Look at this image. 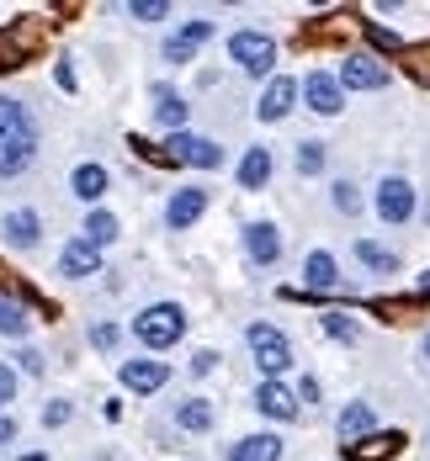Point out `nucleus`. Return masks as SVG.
Here are the masks:
<instances>
[{
	"label": "nucleus",
	"instance_id": "f257e3e1",
	"mask_svg": "<svg viewBox=\"0 0 430 461\" xmlns=\"http://www.w3.org/2000/svg\"><path fill=\"white\" fill-rule=\"evenodd\" d=\"M32 159H38V122H32V112L22 101L0 95V181L32 170Z\"/></svg>",
	"mask_w": 430,
	"mask_h": 461
},
{
	"label": "nucleus",
	"instance_id": "f03ea898",
	"mask_svg": "<svg viewBox=\"0 0 430 461\" xmlns=\"http://www.w3.org/2000/svg\"><path fill=\"white\" fill-rule=\"evenodd\" d=\"M181 334H187V308L181 303H149L133 319V339L143 350H170Z\"/></svg>",
	"mask_w": 430,
	"mask_h": 461
},
{
	"label": "nucleus",
	"instance_id": "7ed1b4c3",
	"mask_svg": "<svg viewBox=\"0 0 430 461\" xmlns=\"http://www.w3.org/2000/svg\"><path fill=\"white\" fill-rule=\"evenodd\" d=\"M229 59H234L244 75L271 80L277 75V38L271 32H255V27H239V32H229Z\"/></svg>",
	"mask_w": 430,
	"mask_h": 461
},
{
	"label": "nucleus",
	"instance_id": "20e7f679",
	"mask_svg": "<svg viewBox=\"0 0 430 461\" xmlns=\"http://www.w3.org/2000/svg\"><path fill=\"white\" fill-rule=\"evenodd\" d=\"M244 345H250V356H255V366H261L266 382H282V371L292 366V345H287V334L277 323H250Z\"/></svg>",
	"mask_w": 430,
	"mask_h": 461
},
{
	"label": "nucleus",
	"instance_id": "39448f33",
	"mask_svg": "<svg viewBox=\"0 0 430 461\" xmlns=\"http://www.w3.org/2000/svg\"><path fill=\"white\" fill-rule=\"evenodd\" d=\"M372 212H378L388 229H404L420 212V191L404 181V176H382L378 191H372Z\"/></svg>",
	"mask_w": 430,
	"mask_h": 461
},
{
	"label": "nucleus",
	"instance_id": "423d86ee",
	"mask_svg": "<svg viewBox=\"0 0 430 461\" xmlns=\"http://www.w3.org/2000/svg\"><path fill=\"white\" fill-rule=\"evenodd\" d=\"M297 95H303V106L319 112V117H340V112H345V91H340V80H334L330 69H308V75L297 80Z\"/></svg>",
	"mask_w": 430,
	"mask_h": 461
},
{
	"label": "nucleus",
	"instance_id": "0eeeda50",
	"mask_svg": "<svg viewBox=\"0 0 430 461\" xmlns=\"http://www.w3.org/2000/svg\"><path fill=\"white\" fill-rule=\"evenodd\" d=\"M334 80H340V91H382L388 86V64L372 59V53H345Z\"/></svg>",
	"mask_w": 430,
	"mask_h": 461
},
{
	"label": "nucleus",
	"instance_id": "6e6552de",
	"mask_svg": "<svg viewBox=\"0 0 430 461\" xmlns=\"http://www.w3.org/2000/svg\"><path fill=\"white\" fill-rule=\"evenodd\" d=\"M165 159L170 165H197V170H218L224 165V149L213 139H197V133H170L165 139Z\"/></svg>",
	"mask_w": 430,
	"mask_h": 461
},
{
	"label": "nucleus",
	"instance_id": "1a4fd4ad",
	"mask_svg": "<svg viewBox=\"0 0 430 461\" xmlns=\"http://www.w3.org/2000/svg\"><path fill=\"white\" fill-rule=\"evenodd\" d=\"M213 32H218V27H213L207 16H191V22H181V27L165 38V64H191V59H197V48L213 43Z\"/></svg>",
	"mask_w": 430,
	"mask_h": 461
},
{
	"label": "nucleus",
	"instance_id": "9d476101",
	"mask_svg": "<svg viewBox=\"0 0 430 461\" xmlns=\"http://www.w3.org/2000/svg\"><path fill=\"white\" fill-rule=\"evenodd\" d=\"M297 101H303V95H297V80H292V75H271L266 91H261V101H255V117H261V122H282V117H292Z\"/></svg>",
	"mask_w": 430,
	"mask_h": 461
},
{
	"label": "nucleus",
	"instance_id": "9b49d317",
	"mask_svg": "<svg viewBox=\"0 0 430 461\" xmlns=\"http://www.w3.org/2000/svg\"><path fill=\"white\" fill-rule=\"evenodd\" d=\"M282 229L277 223H266V218H255V223H244V255H250V266H277L282 260Z\"/></svg>",
	"mask_w": 430,
	"mask_h": 461
},
{
	"label": "nucleus",
	"instance_id": "f8f14e48",
	"mask_svg": "<svg viewBox=\"0 0 430 461\" xmlns=\"http://www.w3.org/2000/svg\"><path fill=\"white\" fill-rule=\"evenodd\" d=\"M207 212V185H181V191H170V202H165V229H191L197 218Z\"/></svg>",
	"mask_w": 430,
	"mask_h": 461
},
{
	"label": "nucleus",
	"instance_id": "ddd939ff",
	"mask_svg": "<svg viewBox=\"0 0 430 461\" xmlns=\"http://www.w3.org/2000/svg\"><path fill=\"white\" fill-rule=\"evenodd\" d=\"M255 409L266 419H277V424H292V419L303 414V403H297V393L287 382H261L255 387Z\"/></svg>",
	"mask_w": 430,
	"mask_h": 461
},
{
	"label": "nucleus",
	"instance_id": "4468645a",
	"mask_svg": "<svg viewBox=\"0 0 430 461\" xmlns=\"http://www.w3.org/2000/svg\"><path fill=\"white\" fill-rule=\"evenodd\" d=\"M271 176H277V159H271V149H266V143H250V149H244V159L234 165L239 191H261V185H271Z\"/></svg>",
	"mask_w": 430,
	"mask_h": 461
},
{
	"label": "nucleus",
	"instance_id": "2eb2a0df",
	"mask_svg": "<svg viewBox=\"0 0 430 461\" xmlns=\"http://www.w3.org/2000/svg\"><path fill=\"white\" fill-rule=\"evenodd\" d=\"M334 435H340L345 446H361L367 435H378V414H372V403H345L340 419H334Z\"/></svg>",
	"mask_w": 430,
	"mask_h": 461
},
{
	"label": "nucleus",
	"instance_id": "dca6fc26",
	"mask_svg": "<svg viewBox=\"0 0 430 461\" xmlns=\"http://www.w3.org/2000/svg\"><path fill=\"white\" fill-rule=\"evenodd\" d=\"M101 271V249L86 244V239H69L59 249V276H96Z\"/></svg>",
	"mask_w": 430,
	"mask_h": 461
},
{
	"label": "nucleus",
	"instance_id": "f3484780",
	"mask_svg": "<svg viewBox=\"0 0 430 461\" xmlns=\"http://www.w3.org/2000/svg\"><path fill=\"white\" fill-rule=\"evenodd\" d=\"M303 286H308V292L340 286V260H334L330 249H308V255H303Z\"/></svg>",
	"mask_w": 430,
	"mask_h": 461
},
{
	"label": "nucleus",
	"instance_id": "a211bd4d",
	"mask_svg": "<svg viewBox=\"0 0 430 461\" xmlns=\"http://www.w3.org/2000/svg\"><path fill=\"white\" fill-rule=\"evenodd\" d=\"M187 117H191L187 95L170 91V86H154V122H160V128H170V133H187Z\"/></svg>",
	"mask_w": 430,
	"mask_h": 461
},
{
	"label": "nucleus",
	"instance_id": "6ab92c4d",
	"mask_svg": "<svg viewBox=\"0 0 430 461\" xmlns=\"http://www.w3.org/2000/svg\"><path fill=\"white\" fill-rule=\"evenodd\" d=\"M0 233H5V244H11V249H32V244H38V233H43V223H38V212H32V207H16V212H5V218H0Z\"/></svg>",
	"mask_w": 430,
	"mask_h": 461
},
{
	"label": "nucleus",
	"instance_id": "aec40b11",
	"mask_svg": "<svg viewBox=\"0 0 430 461\" xmlns=\"http://www.w3.org/2000/svg\"><path fill=\"white\" fill-rule=\"evenodd\" d=\"M165 382H170L165 361H123V387L128 393H160Z\"/></svg>",
	"mask_w": 430,
	"mask_h": 461
},
{
	"label": "nucleus",
	"instance_id": "412c9836",
	"mask_svg": "<svg viewBox=\"0 0 430 461\" xmlns=\"http://www.w3.org/2000/svg\"><path fill=\"white\" fill-rule=\"evenodd\" d=\"M229 461H282V435L261 429V435H244L229 446Z\"/></svg>",
	"mask_w": 430,
	"mask_h": 461
},
{
	"label": "nucleus",
	"instance_id": "4be33fe9",
	"mask_svg": "<svg viewBox=\"0 0 430 461\" xmlns=\"http://www.w3.org/2000/svg\"><path fill=\"white\" fill-rule=\"evenodd\" d=\"M176 424H181L187 435H207V429L218 424V414H213L207 398H181V403H176Z\"/></svg>",
	"mask_w": 430,
	"mask_h": 461
},
{
	"label": "nucleus",
	"instance_id": "5701e85b",
	"mask_svg": "<svg viewBox=\"0 0 430 461\" xmlns=\"http://www.w3.org/2000/svg\"><path fill=\"white\" fill-rule=\"evenodd\" d=\"M356 260H361L372 276H398V255H393L388 244H378V239H356Z\"/></svg>",
	"mask_w": 430,
	"mask_h": 461
},
{
	"label": "nucleus",
	"instance_id": "b1692460",
	"mask_svg": "<svg viewBox=\"0 0 430 461\" xmlns=\"http://www.w3.org/2000/svg\"><path fill=\"white\" fill-rule=\"evenodd\" d=\"M106 185H112V176H106L101 165H75V176H69V191H75L80 202H101Z\"/></svg>",
	"mask_w": 430,
	"mask_h": 461
},
{
	"label": "nucleus",
	"instance_id": "393cba45",
	"mask_svg": "<svg viewBox=\"0 0 430 461\" xmlns=\"http://www.w3.org/2000/svg\"><path fill=\"white\" fill-rule=\"evenodd\" d=\"M404 446V435H367L361 446H345V456L351 461H382V456H393Z\"/></svg>",
	"mask_w": 430,
	"mask_h": 461
},
{
	"label": "nucleus",
	"instance_id": "a878e982",
	"mask_svg": "<svg viewBox=\"0 0 430 461\" xmlns=\"http://www.w3.org/2000/svg\"><path fill=\"white\" fill-rule=\"evenodd\" d=\"M80 239L96 244V249L117 244V218H112V212H101V207H91V218H86V233H80Z\"/></svg>",
	"mask_w": 430,
	"mask_h": 461
},
{
	"label": "nucleus",
	"instance_id": "bb28decb",
	"mask_svg": "<svg viewBox=\"0 0 430 461\" xmlns=\"http://www.w3.org/2000/svg\"><path fill=\"white\" fill-rule=\"evenodd\" d=\"M330 202L340 218H361V207H367V196H361V185L356 181H334L330 185Z\"/></svg>",
	"mask_w": 430,
	"mask_h": 461
},
{
	"label": "nucleus",
	"instance_id": "cd10ccee",
	"mask_svg": "<svg viewBox=\"0 0 430 461\" xmlns=\"http://www.w3.org/2000/svg\"><path fill=\"white\" fill-rule=\"evenodd\" d=\"M27 329H32V319H27V308H22L16 297H0V334H5V339H22Z\"/></svg>",
	"mask_w": 430,
	"mask_h": 461
},
{
	"label": "nucleus",
	"instance_id": "c85d7f7f",
	"mask_svg": "<svg viewBox=\"0 0 430 461\" xmlns=\"http://www.w3.org/2000/svg\"><path fill=\"white\" fill-rule=\"evenodd\" d=\"M292 165H297V176H319V170L330 165V149H325L319 139H303V143H297V159H292Z\"/></svg>",
	"mask_w": 430,
	"mask_h": 461
},
{
	"label": "nucleus",
	"instance_id": "c756f323",
	"mask_svg": "<svg viewBox=\"0 0 430 461\" xmlns=\"http://www.w3.org/2000/svg\"><path fill=\"white\" fill-rule=\"evenodd\" d=\"M319 329H325L330 339H340V345H356V339H361V323L351 319V313H325Z\"/></svg>",
	"mask_w": 430,
	"mask_h": 461
},
{
	"label": "nucleus",
	"instance_id": "7c9ffc66",
	"mask_svg": "<svg viewBox=\"0 0 430 461\" xmlns=\"http://www.w3.org/2000/svg\"><path fill=\"white\" fill-rule=\"evenodd\" d=\"M128 16H133V22H165V16H170V5H165V0H133V5H128Z\"/></svg>",
	"mask_w": 430,
	"mask_h": 461
},
{
	"label": "nucleus",
	"instance_id": "2f4dec72",
	"mask_svg": "<svg viewBox=\"0 0 430 461\" xmlns=\"http://www.w3.org/2000/svg\"><path fill=\"white\" fill-rule=\"evenodd\" d=\"M69 414H75V409H69L64 398H53V403L43 409V424H48V429H59V424H69Z\"/></svg>",
	"mask_w": 430,
	"mask_h": 461
},
{
	"label": "nucleus",
	"instance_id": "473e14b6",
	"mask_svg": "<svg viewBox=\"0 0 430 461\" xmlns=\"http://www.w3.org/2000/svg\"><path fill=\"white\" fill-rule=\"evenodd\" d=\"M22 371H27V376H43L48 356H43V350H22Z\"/></svg>",
	"mask_w": 430,
	"mask_h": 461
},
{
	"label": "nucleus",
	"instance_id": "72a5a7b5",
	"mask_svg": "<svg viewBox=\"0 0 430 461\" xmlns=\"http://www.w3.org/2000/svg\"><path fill=\"white\" fill-rule=\"evenodd\" d=\"M11 398H16V371H11V366H0V409H5Z\"/></svg>",
	"mask_w": 430,
	"mask_h": 461
},
{
	"label": "nucleus",
	"instance_id": "f704fd0d",
	"mask_svg": "<svg viewBox=\"0 0 430 461\" xmlns=\"http://www.w3.org/2000/svg\"><path fill=\"white\" fill-rule=\"evenodd\" d=\"M91 345H101V350L117 345V329H112V323H91Z\"/></svg>",
	"mask_w": 430,
	"mask_h": 461
},
{
	"label": "nucleus",
	"instance_id": "c9c22d12",
	"mask_svg": "<svg viewBox=\"0 0 430 461\" xmlns=\"http://www.w3.org/2000/svg\"><path fill=\"white\" fill-rule=\"evenodd\" d=\"M213 366H218V350H197V356H191V371H197V376H207Z\"/></svg>",
	"mask_w": 430,
	"mask_h": 461
},
{
	"label": "nucleus",
	"instance_id": "e433bc0d",
	"mask_svg": "<svg viewBox=\"0 0 430 461\" xmlns=\"http://www.w3.org/2000/svg\"><path fill=\"white\" fill-rule=\"evenodd\" d=\"M297 403H319V382H314V376L297 382Z\"/></svg>",
	"mask_w": 430,
	"mask_h": 461
},
{
	"label": "nucleus",
	"instance_id": "4c0bfd02",
	"mask_svg": "<svg viewBox=\"0 0 430 461\" xmlns=\"http://www.w3.org/2000/svg\"><path fill=\"white\" fill-rule=\"evenodd\" d=\"M5 440H16V419H0V446Z\"/></svg>",
	"mask_w": 430,
	"mask_h": 461
},
{
	"label": "nucleus",
	"instance_id": "58836bf2",
	"mask_svg": "<svg viewBox=\"0 0 430 461\" xmlns=\"http://www.w3.org/2000/svg\"><path fill=\"white\" fill-rule=\"evenodd\" d=\"M420 356H425V366H430V334H425V339H420Z\"/></svg>",
	"mask_w": 430,
	"mask_h": 461
},
{
	"label": "nucleus",
	"instance_id": "ea45409f",
	"mask_svg": "<svg viewBox=\"0 0 430 461\" xmlns=\"http://www.w3.org/2000/svg\"><path fill=\"white\" fill-rule=\"evenodd\" d=\"M425 223H430V207H425Z\"/></svg>",
	"mask_w": 430,
	"mask_h": 461
}]
</instances>
